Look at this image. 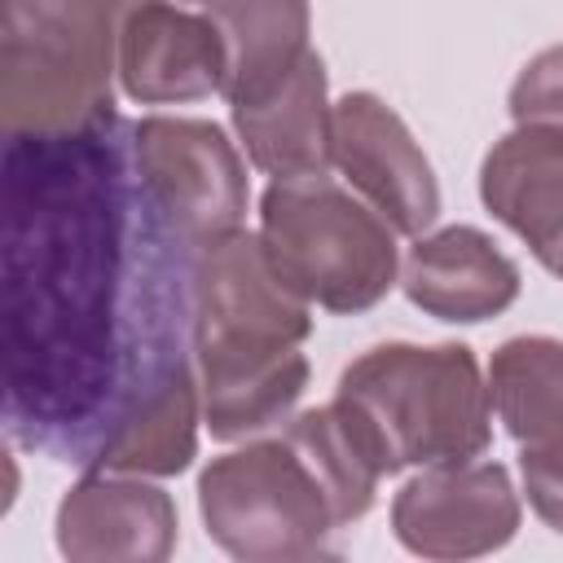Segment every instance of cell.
<instances>
[{
  "instance_id": "30bf717a",
  "label": "cell",
  "mask_w": 563,
  "mask_h": 563,
  "mask_svg": "<svg viewBox=\"0 0 563 563\" xmlns=\"http://www.w3.org/2000/svg\"><path fill=\"white\" fill-rule=\"evenodd\" d=\"M57 550L75 563H163L176 550V501L141 475L84 471L57 501Z\"/></svg>"
},
{
  "instance_id": "277c9868",
  "label": "cell",
  "mask_w": 563,
  "mask_h": 563,
  "mask_svg": "<svg viewBox=\"0 0 563 563\" xmlns=\"http://www.w3.org/2000/svg\"><path fill=\"white\" fill-rule=\"evenodd\" d=\"M334 400L365 427L387 475L471 462L493 440V396L466 343H378L339 374Z\"/></svg>"
},
{
  "instance_id": "3957f363",
  "label": "cell",
  "mask_w": 563,
  "mask_h": 563,
  "mask_svg": "<svg viewBox=\"0 0 563 563\" xmlns=\"http://www.w3.org/2000/svg\"><path fill=\"white\" fill-rule=\"evenodd\" d=\"M141 0H0L4 136H75L114 114L123 22Z\"/></svg>"
},
{
  "instance_id": "7c38bea8",
  "label": "cell",
  "mask_w": 563,
  "mask_h": 563,
  "mask_svg": "<svg viewBox=\"0 0 563 563\" xmlns=\"http://www.w3.org/2000/svg\"><path fill=\"white\" fill-rule=\"evenodd\" d=\"M479 198L545 273L563 277V128L515 123L484 154Z\"/></svg>"
},
{
  "instance_id": "5b68a950",
  "label": "cell",
  "mask_w": 563,
  "mask_h": 563,
  "mask_svg": "<svg viewBox=\"0 0 563 563\" xmlns=\"http://www.w3.org/2000/svg\"><path fill=\"white\" fill-rule=\"evenodd\" d=\"M260 242L277 277L325 312L374 308L400 273L396 229L325 172L273 180L264 189Z\"/></svg>"
},
{
  "instance_id": "d6986e66",
  "label": "cell",
  "mask_w": 563,
  "mask_h": 563,
  "mask_svg": "<svg viewBox=\"0 0 563 563\" xmlns=\"http://www.w3.org/2000/svg\"><path fill=\"white\" fill-rule=\"evenodd\" d=\"M519 471L528 506L541 515L545 528L563 532V444H523Z\"/></svg>"
},
{
  "instance_id": "7a4b0ae2",
  "label": "cell",
  "mask_w": 563,
  "mask_h": 563,
  "mask_svg": "<svg viewBox=\"0 0 563 563\" xmlns=\"http://www.w3.org/2000/svg\"><path fill=\"white\" fill-rule=\"evenodd\" d=\"M308 299L273 268L260 233H229L194 264V369L216 440L277 427L308 387Z\"/></svg>"
},
{
  "instance_id": "4fadbf2b",
  "label": "cell",
  "mask_w": 563,
  "mask_h": 563,
  "mask_svg": "<svg viewBox=\"0 0 563 563\" xmlns=\"http://www.w3.org/2000/svg\"><path fill=\"white\" fill-rule=\"evenodd\" d=\"M400 290L435 321L475 325L519 299V268L484 229L449 224L413 238L400 264Z\"/></svg>"
},
{
  "instance_id": "52a82bcc",
  "label": "cell",
  "mask_w": 563,
  "mask_h": 563,
  "mask_svg": "<svg viewBox=\"0 0 563 563\" xmlns=\"http://www.w3.org/2000/svg\"><path fill=\"white\" fill-rule=\"evenodd\" d=\"M141 176L172 229L207 251L246 220V167L233 141L211 119L150 114L132 123Z\"/></svg>"
},
{
  "instance_id": "e0dca14e",
  "label": "cell",
  "mask_w": 563,
  "mask_h": 563,
  "mask_svg": "<svg viewBox=\"0 0 563 563\" xmlns=\"http://www.w3.org/2000/svg\"><path fill=\"white\" fill-rule=\"evenodd\" d=\"M286 435L303 449V457L312 462V471L321 475L325 493H330V506H334V519L339 528L356 523L369 506H374V493H378V479L387 475L365 427L352 418V409L343 400H330L321 409H308L299 413Z\"/></svg>"
},
{
  "instance_id": "6da1fadb",
  "label": "cell",
  "mask_w": 563,
  "mask_h": 563,
  "mask_svg": "<svg viewBox=\"0 0 563 563\" xmlns=\"http://www.w3.org/2000/svg\"><path fill=\"white\" fill-rule=\"evenodd\" d=\"M154 202L132 123L4 136V422L97 471L163 400L194 391V264Z\"/></svg>"
},
{
  "instance_id": "2e32d148",
  "label": "cell",
  "mask_w": 563,
  "mask_h": 563,
  "mask_svg": "<svg viewBox=\"0 0 563 563\" xmlns=\"http://www.w3.org/2000/svg\"><path fill=\"white\" fill-rule=\"evenodd\" d=\"M488 396L519 444H563V343L550 334L506 339L488 361Z\"/></svg>"
},
{
  "instance_id": "9a60e30c",
  "label": "cell",
  "mask_w": 563,
  "mask_h": 563,
  "mask_svg": "<svg viewBox=\"0 0 563 563\" xmlns=\"http://www.w3.org/2000/svg\"><path fill=\"white\" fill-rule=\"evenodd\" d=\"M207 18L224 44V88L229 106L255 101L277 88L303 57L312 13L308 0H207Z\"/></svg>"
},
{
  "instance_id": "8992f818",
  "label": "cell",
  "mask_w": 563,
  "mask_h": 563,
  "mask_svg": "<svg viewBox=\"0 0 563 563\" xmlns=\"http://www.w3.org/2000/svg\"><path fill=\"white\" fill-rule=\"evenodd\" d=\"M198 510L207 537L242 563L325 554L339 528L321 475L286 431L211 457L198 475Z\"/></svg>"
},
{
  "instance_id": "ffe728a7",
  "label": "cell",
  "mask_w": 563,
  "mask_h": 563,
  "mask_svg": "<svg viewBox=\"0 0 563 563\" xmlns=\"http://www.w3.org/2000/svg\"><path fill=\"white\" fill-rule=\"evenodd\" d=\"M176 4H207V0H176Z\"/></svg>"
},
{
  "instance_id": "ac0fdd59",
  "label": "cell",
  "mask_w": 563,
  "mask_h": 563,
  "mask_svg": "<svg viewBox=\"0 0 563 563\" xmlns=\"http://www.w3.org/2000/svg\"><path fill=\"white\" fill-rule=\"evenodd\" d=\"M510 119L563 128V44H550L523 62L510 84Z\"/></svg>"
},
{
  "instance_id": "9c48e42d",
  "label": "cell",
  "mask_w": 563,
  "mask_h": 563,
  "mask_svg": "<svg viewBox=\"0 0 563 563\" xmlns=\"http://www.w3.org/2000/svg\"><path fill=\"white\" fill-rule=\"evenodd\" d=\"M330 167L405 238L440 216V180L405 119L374 92H347L330 119Z\"/></svg>"
},
{
  "instance_id": "8fae6325",
  "label": "cell",
  "mask_w": 563,
  "mask_h": 563,
  "mask_svg": "<svg viewBox=\"0 0 563 563\" xmlns=\"http://www.w3.org/2000/svg\"><path fill=\"white\" fill-rule=\"evenodd\" d=\"M119 79L141 106H176L220 92L224 44L216 22L172 0H141L123 22Z\"/></svg>"
},
{
  "instance_id": "5bb4252c",
  "label": "cell",
  "mask_w": 563,
  "mask_h": 563,
  "mask_svg": "<svg viewBox=\"0 0 563 563\" xmlns=\"http://www.w3.org/2000/svg\"><path fill=\"white\" fill-rule=\"evenodd\" d=\"M330 84H325V62L317 48H308V57L264 97L229 106L238 141L246 145V158L273 176V180H290V176H312V172H330Z\"/></svg>"
},
{
  "instance_id": "ba28073f",
  "label": "cell",
  "mask_w": 563,
  "mask_h": 563,
  "mask_svg": "<svg viewBox=\"0 0 563 563\" xmlns=\"http://www.w3.org/2000/svg\"><path fill=\"white\" fill-rule=\"evenodd\" d=\"M391 532L422 559H475L519 532V493L501 462H444L405 479L391 501Z\"/></svg>"
}]
</instances>
